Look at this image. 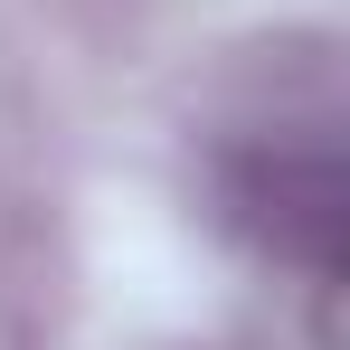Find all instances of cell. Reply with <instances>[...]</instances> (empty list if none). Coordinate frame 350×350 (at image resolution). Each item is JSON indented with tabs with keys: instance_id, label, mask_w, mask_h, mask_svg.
Listing matches in <instances>:
<instances>
[{
	"instance_id": "1",
	"label": "cell",
	"mask_w": 350,
	"mask_h": 350,
	"mask_svg": "<svg viewBox=\"0 0 350 350\" xmlns=\"http://www.w3.org/2000/svg\"><path fill=\"white\" fill-rule=\"evenodd\" d=\"M218 199L265 256H293L322 284H341V142H332V123L237 142L218 171Z\"/></svg>"
}]
</instances>
